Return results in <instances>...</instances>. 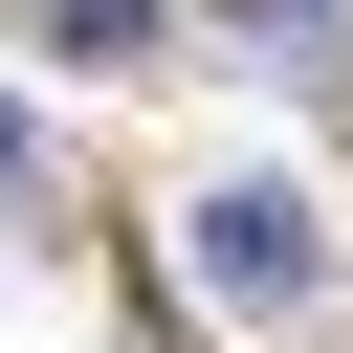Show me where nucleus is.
<instances>
[{
  "label": "nucleus",
  "instance_id": "f257e3e1",
  "mask_svg": "<svg viewBox=\"0 0 353 353\" xmlns=\"http://www.w3.org/2000/svg\"><path fill=\"white\" fill-rule=\"evenodd\" d=\"M199 265L265 309V287H309V221H287V199H221V221H199Z\"/></svg>",
  "mask_w": 353,
  "mask_h": 353
},
{
  "label": "nucleus",
  "instance_id": "f03ea898",
  "mask_svg": "<svg viewBox=\"0 0 353 353\" xmlns=\"http://www.w3.org/2000/svg\"><path fill=\"white\" fill-rule=\"evenodd\" d=\"M0 154H22V110H0Z\"/></svg>",
  "mask_w": 353,
  "mask_h": 353
}]
</instances>
